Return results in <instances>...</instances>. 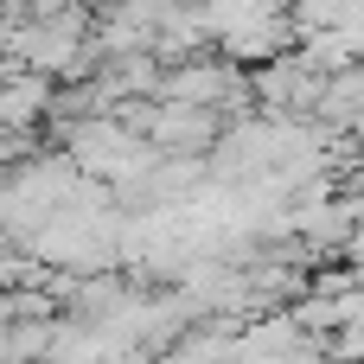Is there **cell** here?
Here are the masks:
<instances>
[{"instance_id": "1", "label": "cell", "mask_w": 364, "mask_h": 364, "mask_svg": "<svg viewBox=\"0 0 364 364\" xmlns=\"http://www.w3.org/2000/svg\"><path fill=\"white\" fill-rule=\"evenodd\" d=\"M51 109V83L45 77H0V128H26Z\"/></svg>"}]
</instances>
